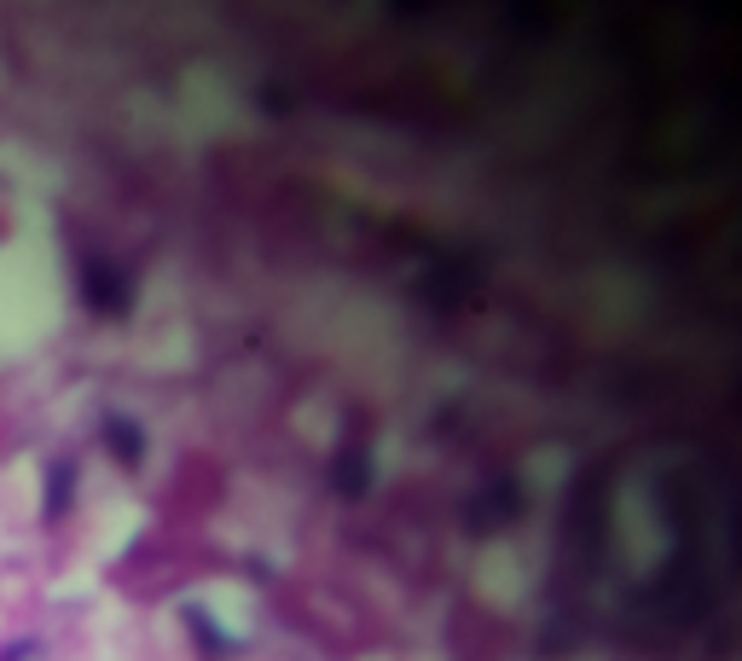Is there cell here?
Wrapping results in <instances>:
<instances>
[{
  "instance_id": "obj_1",
  "label": "cell",
  "mask_w": 742,
  "mask_h": 661,
  "mask_svg": "<svg viewBox=\"0 0 742 661\" xmlns=\"http://www.w3.org/2000/svg\"><path fill=\"white\" fill-rule=\"evenodd\" d=\"M99 441H105V452H111L122 470H140V465H145V429H140L134 418L105 413V418H99Z\"/></svg>"
},
{
  "instance_id": "obj_2",
  "label": "cell",
  "mask_w": 742,
  "mask_h": 661,
  "mask_svg": "<svg viewBox=\"0 0 742 661\" xmlns=\"http://www.w3.org/2000/svg\"><path fill=\"white\" fill-rule=\"evenodd\" d=\"M41 517L47 522H59L64 511H70V499H75V465L70 459H53V465H47V481H41Z\"/></svg>"
},
{
  "instance_id": "obj_3",
  "label": "cell",
  "mask_w": 742,
  "mask_h": 661,
  "mask_svg": "<svg viewBox=\"0 0 742 661\" xmlns=\"http://www.w3.org/2000/svg\"><path fill=\"white\" fill-rule=\"evenodd\" d=\"M82 291H88V302H93L99 314H122V308H128V285L105 273V262H88V273H82Z\"/></svg>"
},
{
  "instance_id": "obj_4",
  "label": "cell",
  "mask_w": 742,
  "mask_h": 661,
  "mask_svg": "<svg viewBox=\"0 0 742 661\" xmlns=\"http://www.w3.org/2000/svg\"><path fill=\"white\" fill-rule=\"evenodd\" d=\"M331 481H337V494H348V499H360L366 488H372V459L360 447H348L337 465H331Z\"/></svg>"
},
{
  "instance_id": "obj_5",
  "label": "cell",
  "mask_w": 742,
  "mask_h": 661,
  "mask_svg": "<svg viewBox=\"0 0 742 661\" xmlns=\"http://www.w3.org/2000/svg\"><path fill=\"white\" fill-rule=\"evenodd\" d=\"M186 621H192V632H197V650L210 655V661H226V655H233V639H226V632H221V627H215L210 616H203L197 603L186 609Z\"/></svg>"
}]
</instances>
